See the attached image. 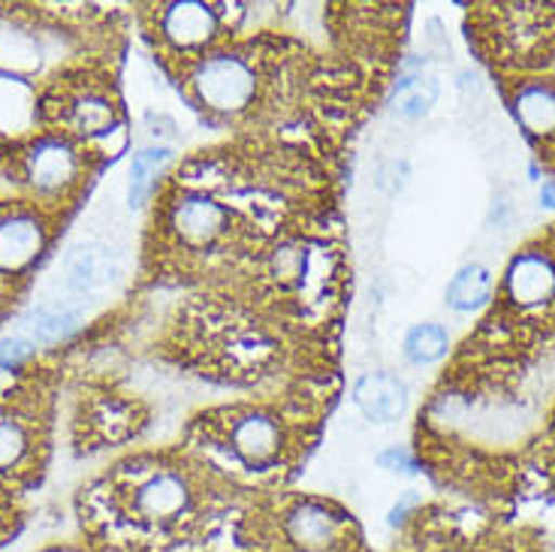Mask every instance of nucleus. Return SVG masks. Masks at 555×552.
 I'll return each mask as SVG.
<instances>
[{"label": "nucleus", "instance_id": "obj_9", "mask_svg": "<svg viewBox=\"0 0 555 552\" xmlns=\"http://www.w3.org/2000/svg\"><path fill=\"white\" fill-rule=\"evenodd\" d=\"M164 30L172 42H179L184 49L203 46L215 37L218 18L203 3H172L164 13Z\"/></svg>", "mask_w": 555, "mask_h": 552}, {"label": "nucleus", "instance_id": "obj_12", "mask_svg": "<svg viewBox=\"0 0 555 552\" xmlns=\"http://www.w3.org/2000/svg\"><path fill=\"white\" fill-rule=\"evenodd\" d=\"M516 118L531 133H555V85L526 82L516 94Z\"/></svg>", "mask_w": 555, "mask_h": 552}, {"label": "nucleus", "instance_id": "obj_13", "mask_svg": "<svg viewBox=\"0 0 555 552\" xmlns=\"http://www.w3.org/2000/svg\"><path fill=\"white\" fill-rule=\"evenodd\" d=\"M492 296V275L483 266H465L447 287V303L456 311H477Z\"/></svg>", "mask_w": 555, "mask_h": 552}, {"label": "nucleus", "instance_id": "obj_18", "mask_svg": "<svg viewBox=\"0 0 555 552\" xmlns=\"http://www.w3.org/2000/svg\"><path fill=\"white\" fill-rule=\"evenodd\" d=\"M69 125L82 137H98L106 133L112 127V106L109 100L98 98V94H85L76 100V106L69 110Z\"/></svg>", "mask_w": 555, "mask_h": 552}, {"label": "nucleus", "instance_id": "obj_7", "mask_svg": "<svg viewBox=\"0 0 555 552\" xmlns=\"http://www.w3.org/2000/svg\"><path fill=\"white\" fill-rule=\"evenodd\" d=\"M42 248V227L25 211L0 218V272L25 269Z\"/></svg>", "mask_w": 555, "mask_h": 552}, {"label": "nucleus", "instance_id": "obj_22", "mask_svg": "<svg viewBox=\"0 0 555 552\" xmlns=\"http://www.w3.org/2000/svg\"><path fill=\"white\" fill-rule=\"evenodd\" d=\"M414 504H416V496H404L402 501H399V504H396V508L389 511V523H392V525L404 523V516H408V511H411Z\"/></svg>", "mask_w": 555, "mask_h": 552}, {"label": "nucleus", "instance_id": "obj_5", "mask_svg": "<svg viewBox=\"0 0 555 552\" xmlns=\"http://www.w3.org/2000/svg\"><path fill=\"white\" fill-rule=\"evenodd\" d=\"M230 223V211L206 194L181 196L172 206V227L188 245H211L223 235Z\"/></svg>", "mask_w": 555, "mask_h": 552}, {"label": "nucleus", "instance_id": "obj_3", "mask_svg": "<svg viewBox=\"0 0 555 552\" xmlns=\"http://www.w3.org/2000/svg\"><path fill=\"white\" fill-rule=\"evenodd\" d=\"M230 447L233 453L254 468H263L272 465L284 447V432L278 426L275 416L260 414V411H250L233 420L230 426Z\"/></svg>", "mask_w": 555, "mask_h": 552}, {"label": "nucleus", "instance_id": "obj_10", "mask_svg": "<svg viewBox=\"0 0 555 552\" xmlns=\"http://www.w3.org/2000/svg\"><path fill=\"white\" fill-rule=\"evenodd\" d=\"M287 535L306 552H320L338 538V519L320 504H299L287 516Z\"/></svg>", "mask_w": 555, "mask_h": 552}, {"label": "nucleus", "instance_id": "obj_4", "mask_svg": "<svg viewBox=\"0 0 555 552\" xmlns=\"http://www.w3.org/2000/svg\"><path fill=\"white\" fill-rule=\"evenodd\" d=\"M25 176L42 194L61 191V188H67L69 181L79 176V157L61 139H40L25 154Z\"/></svg>", "mask_w": 555, "mask_h": 552}, {"label": "nucleus", "instance_id": "obj_16", "mask_svg": "<svg viewBox=\"0 0 555 552\" xmlns=\"http://www.w3.org/2000/svg\"><path fill=\"white\" fill-rule=\"evenodd\" d=\"M438 100V82L431 76H411L396 85L392 91V110L404 118H420L435 106Z\"/></svg>", "mask_w": 555, "mask_h": 552}, {"label": "nucleus", "instance_id": "obj_11", "mask_svg": "<svg viewBox=\"0 0 555 552\" xmlns=\"http://www.w3.org/2000/svg\"><path fill=\"white\" fill-rule=\"evenodd\" d=\"M115 275V257L103 245H82L69 254L67 281L73 291L88 293L109 284Z\"/></svg>", "mask_w": 555, "mask_h": 552}, {"label": "nucleus", "instance_id": "obj_1", "mask_svg": "<svg viewBox=\"0 0 555 552\" xmlns=\"http://www.w3.org/2000/svg\"><path fill=\"white\" fill-rule=\"evenodd\" d=\"M199 100L215 112L245 110L254 98V69L233 55L208 57L194 76Z\"/></svg>", "mask_w": 555, "mask_h": 552}, {"label": "nucleus", "instance_id": "obj_6", "mask_svg": "<svg viewBox=\"0 0 555 552\" xmlns=\"http://www.w3.org/2000/svg\"><path fill=\"white\" fill-rule=\"evenodd\" d=\"M353 401L365 414V420H372V423H392L408 408V389H404V384L396 374L375 372L365 374L357 384Z\"/></svg>", "mask_w": 555, "mask_h": 552}, {"label": "nucleus", "instance_id": "obj_21", "mask_svg": "<svg viewBox=\"0 0 555 552\" xmlns=\"http://www.w3.org/2000/svg\"><path fill=\"white\" fill-rule=\"evenodd\" d=\"M380 465L392 471H414V459L396 447V450H387V453L380 455Z\"/></svg>", "mask_w": 555, "mask_h": 552}, {"label": "nucleus", "instance_id": "obj_2", "mask_svg": "<svg viewBox=\"0 0 555 552\" xmlns=\"http://www.w3.org/2000/svg\"><path fill=\"white\" fill-rule=\"evenodd\" d=\"M188 508H191V484L179 471H152L133 489V511L149 523H172Z\"/></svg>", "mask_w": 555, "mask_h": 552}, {"label": "nucleus", "instance_id": "obj_8", "mask_svg": "<svg viewBox=\"0 0 555 552\" xmlns=\"http://www.w3.org/2000/svg\"><path fill=\"white\" fill-rule=\"evenodd\" d=\"M507 291L516 305H543L555 293V269L543 254H522L516 257L507 275Z\"/></svg>", "mask_w": 555, "mask_h": 552}, {"label": "nucleus", "instance_id": "obj_23", "mask_svg": "<svg viewBox=\"0 0 555 552\" xmlns=\"http://www.w3.org/2000/svg\"><path fill=\"white\" fill-rule=\"evenodd\" d=\"M541 200H543V203H546V206L555 208V184H543Z\"/></svg>", "mask_w": 555, "mask_h": 552}, {"label": "nucleus", "instance_id": "obj_14", "mask_svg": "<svg viewBox=\"0 0 555 552\" xmlns=\"http://www.w3.org/2000/svg\"><path fill=\"white\" fill-rule=\"evenodd\" d=\"M79 320H82V314L67 308V305H42L30 314V335L40 345H55V342H64L67 335L79 330Z\"/></svg>", "mask_w": 555, "mask_h": 552}, {"label": "nucleus", "instance_id": "obj_17", "mask_svg": "<svg viewBox=\"0 0 555 552\" xmlns=\"http://www.w3.org/2000/svg\"><path fill=\"white\" fill-rule=\"evenodd\" d=\"M447 347H450V338H447L444 326L438 323H423V326H414L404 338V354L416 365H429V362H438L444 357Z\"/></svg>", "mask_w": 555, "mask_h": 552}, {"label": "nucleus", "instance_id": "obj_20", "mask_svg": "<svg viewBox=\"0 0 555 552\" xmlns=\"http://www.w3.org/2000/svg\"><path fill=\"white\" fill-rule=\"evenodd\" d=\"M30 354L28 342H22V338H7V342H0V369H13L18 362H25Z\"/></svg>", "mask_w": 555, "mask_h": 552}, {"label": "nucleus", "instance_id": "obj_19", "mask_svg": "<svg viewBox=\"0 0 555 552\" xmlns=\"http://www.w3.org/2000/svg\"><path fill=\"white\" fill-rule=\"evenodd\" d=\"M28 453V432L10 416H0V471H10Z\"/></svg>", "mask_w": 555, "mask_h": 552}, {"label": "nucleus", "instance_id": "obj_15", "mask_svg": "<svg viewBox=\"0 0 555 552\" xmlns=\"http://www.w3.org/2000/svg\"><path fill=\"white\" fill-rule=\"evenodd\" d=\"M169 152L167 149H149L137 154V161L130 166V206H142L154 194L160 172L167 169Z\"/></svg>", "mask_w": 555, "mask_h": 552}]
</instances>
